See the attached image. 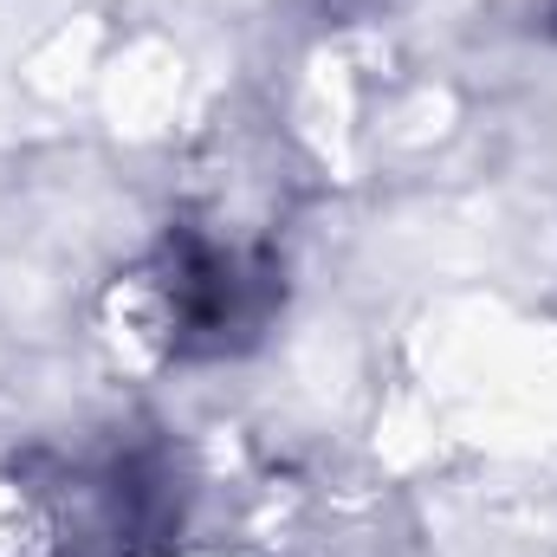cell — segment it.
Instances as JSON below:
<instances>
[{
  "mask_svg": "<svg viewBox=\"0 0 557 557\" xmlns=\"http://www.w3.org/2000/svg\"><path fill=\"white\" fill-rule=\"evenodd\" d=\"M162 298H169V324H175V350L208 357V350H234L247 344L278 298V278L267 260L227 253L214 240L175 234L162 253Z\"/></svg>",
  "mask_w": 557,
  "mask_h": 557,
  "instance_id": "cell-1",
  "label": "cell"
}]
</instances>
